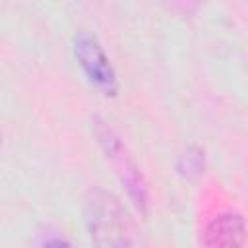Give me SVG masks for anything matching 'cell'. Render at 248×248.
Here are the masks:
<instances>
[{
  "label": "cell",
  "instance_id": "5b68a950",
  "mask_svg": "<svg viewBox=\"0 0 248 248\" xmlns=\"http://www.w3.org/2000/svg\"><path fill=\"white\" fill-rule=\"evenodd\" d=\"M41 248H74L64 236H50V238H46L45 242H43V246Z\"/></svg>",
  "mask_w": 248,
  "mask_h": 248
},
{
  "label": "cell",
  "instance_id": "6da1fadb",
  "mask_svg": "<svg viewBox=\"0 0 248 248\" xmlns=\"http://www.w3.org/2000/svg\"><path fill=\"white\" fill-rule=\"evenodd\" d=\"M85 219L95 248H132L130 219L118 202L107 190H91L85 200Z\"/></svg>",
  "mask_w": 248,
  "mask_h": 248
},
{
  "label": "cell",
  "instance_id": "277c9868",
  "mask_svg": "<svg viewBox=\"0 0 248 248\" xmlns=\"http://www.w3.org/2000/svg\"><path fill=\"white\" fill-rule=\"evenodd\" d=\"M246 238V227L238 213L215 215L203 232L205 248H242Z\"/></svg>",
  "mask_w": 248,
  "mask_h": 248
},
{
  "label": "cell",
  "instance_id": "3957f363",
  "mask_svg": "<svg viewBox=\"0 0 248 248\" xmlns=\"http://www.w3.org/2000/svg\"><path fill=\"white\" fill-rule=\"evenodd\" d=\"M74 52L87 79L105 95H114L118 89V79L101 41L91 31L81 29L74 37Z\"/></svg>",
  "mask_w": 248,
  "mask_h": 248
},
{
  "label": "cell",
  "instance_id": "7a4b0ae2",
  "mask_svg": "<svg viewBox=\"0 0 248 248\" xmlns=\"http://www.w3.org/2000/svg\"><path fill=\"white\" fill-rule=\"evenodd\" d=\"M93 130H95L97 141L103 147L105 155L114 165L116 174H118L120 182L124 184L130 200L134 202V205L140 211H145L147 209V184H145L134 157L130 155L126 143L120 140V136L114 132V128L101 118H95Z\"/></svg>",
  "mask_w": 248,
  "mask_h": 248
}]
</instances>
